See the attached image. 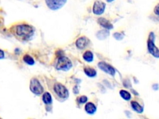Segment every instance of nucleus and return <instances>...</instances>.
<instances>
[{
  "label": "nucleus",
  "instance_id": "f257e3e1",
  "mask_svg": "<svg viewBox=\"0 0 159 119\" xmlns=\"http://www.w3.org/2000/svg\"><path fill=\"white\" fill-rule=\"evenodd\" d=\"M16 33L18 36L27 40L34 35V29L29 24H21L16 26Z\"/></svg>",
  "mask_w": 159,
  "mask_h": 119
},
{
  "label": "nucleus",
  "instance_id": "f03ea898",
  "mask_svg": "<svg viewBox=\"0 0 159 119\" xmlns=\"http://www.w3.org/2000/svg\"><path fill=\"white\" fill-rule=\"evenodd\" d=\"M72 67V63L68 58L61 56L59 58L56 65V69L58 70L68 71Z\"/></svg>",
  "mask_w": 159,
  "mask_h": 119
},
{
  "label": "nucleus",
  "instance_id": "7ed1b4c3",
  "mask_svg": "<svg viewBox=\"0 0 159 119\" xmlns=\"http://www.w3.org/2000/svg\"><path fill=\"white\" fill-rule=\"evenodd\" d=\"M30 89L31 92L37 96L42 94L44 91V88L38 80L33 78L30 82Z\"/></svg>",
  "mask_w": 159,
  "mask_h": 119
},
{
  "label": "nucleus",
  "instance_id": "20e7f679",
  "mask_svg": "<svg viewBox=\"0 0 159 119\" xmlns=\"http://www.w3.org/2000/svg\"><path fill=\"white\" fill-rule=\"evenodd\" d=\"M48 8L53 11H56L63 7L67 0H45Z\"/></svg>",
  "mask_w": 159,
  "mask_h": 119
},
{
  "label": "nucleus",
  "instance_id": "39448f33",
  "mask_svg": "<svg viewBox=\"0 0 159 119\" xmlns=\"http://www.w3.org/2000/svg\"><path fill=\"white\" fill-rule=\"evenodd\" d=\"M53 90L56 94L62 99H67L69 96V93L67 89L62 84L56 83L53 86Z\"/></svg>",
  "mask_w": 159,
  "mask_h": 119
},
{
  "label": "nucleus",
  "instance_id": "423d86ee",
  "mask_svg": "<svg viewBox=\"0 0 159 119\" xmlns=\"http://www.w3.org/2000/svg\"><path fill=\"white\" fill-rule=\"evenodd\" d=\"M106 3L100 0L96 1L93 6V12L94 15L100 16L105 12L106 9Z\"/></svg>",
  "mask_w": 159,
  "mask_h": 119
},
{
  "label": "nucleus",
  "instance_id": "0eeeda50",
  "mask_svg": "<svg viewBox=\"0 0 159 119\" xmlns=\"http://www.w3.org/2000/svg\"><path fill=\"white\" fill-rule=\"evenodd\" d=\"M98 68L104 72L105 73L108 74L112 76H114L116 74V69L115 68L111 65L107 64L106 62L105 61H100L98 64Z\"/></svg>",
  "mask_w": 159,
  "mask_h": 119
},
{
  "label": "nucleus",
  "instance_id": "6e6552de",
  "mask_svg": "<svg viewBox=\"0 0 159 119\" xmlns=\"http://www.w3.org/2000/svg\"><path fill=\"white\" fill-rule=\"evenodd\" d=\"M147 46L149 53L152 55L154 57L159 58V48L155 45V41L148 39Z\"/></svg>",
  "mask_w": 159,
  "mask_h": 119
},
{
  "label": "nucleus",
  "instance_id": "1a4fd4ad",
  "mask_svg": "<svg viewBox=\"0 0 159 119\" xmlns=\"http://www.w3.org/2000/svg\"><path fill=\"white\" fill-rule=\"evenodd\" d=\"M98 23L106 30H111L113 29V25L111 23L109 20L104 18H100L98 19Z\"/></svg>",
  "mask_w": 159,
  "mask_h": 119
},
{
  "label": "nucleus",
  "instance_id": "9d476101",
  "mask_svg": "<svg viewBox=\"0 0 159 119\" xmlns=\"http://www.w3.org/2000/svg\"><path fill=\"white\" fill-rule=\"evenodd\" d=\"M89 42V41L88 39L85 37H81L76 41V46H77L78 49L82 50V49L85 48L88 45Z\"/></svg>",
  "mask_w": 159,
  "mask_h": 119
},
{
  "label": "nucleus",
  "instance_id": "9b49d317",
  "mask_svg": "<svg viewBox=\"0 0 159 119\" xmlns=\"http://www.w3.org/2000/svg\"><path fill=\"white\" fill-rule=\"evenodd\" d=\"M85 110L86 112L89 115L94 114L96 111V107L92 102H88L85 106Z\"/></svg>",
  "mask_w": 159,
  "mask_h": 119
},
{
  "label": "nucleus",
  "instance_id": "f8f14e48",
  "mask_svg": "<svg viewBox=\"0 0 159 119\" xmlns=\"http://www.w3.org/2000/svg\"><path fill=\"white\" fill-rule=\"evenodd\" d=\"M131 107H132L133 109L136 111V112L141 114L144 112V107L141 106V105L136 101H132L131 102Z\"/></svg>",
  "mask_w": 159,
  "mask_h": 119
},
{
  "label": "nucleus",
  "instance_id": "ddd939ff",
  "mask_svg": "<svg viewBox=\"0 0 159 119\" xmlns=\"http://www.w3.org/2000/svg\"><path fill=\"white\" fill-rule=\"evenodd\" d=\"M109 36V31L106 29L100 31L96 34V37L99 40H105Z\"/></svg>",
  "mask_w": 159,
  "mask_h": 119
},
{
  "label": "nucleus",
  "instance_id": "4468645a",
  "mask_svg": "<svg viewBox=\"0 0 159 119\" xmlns=\"http://www.w3.org/2000/svg\"><path fill=\"white\" fill-rule=\"evenodd\" d=\"M84 72L90 78H93L95 77L97 74V72L95 70L94 68H90V67H87L84 69Z\"/></svg>",
  "mask_w": 159,
  "mask_h": 119
},
{
  "label": "nucleus",
  "instance_id": "2eb2a0df",
  "mask_svg": "<svg viewBox=\"0 0 159 119\" xmlns=\"http://www.w3.org/2000/svg\"><path fill=\"white\" fill-rule=\"evenodd\" d=\"M83 58L87 62H92L93 61L94 55L91 51H86L83 55Z\"/></svg>",
  "mask_w": 159,
  "mask_h": 119
},
{
  "label": "nucleus",
  "instance_id": "dca6fc26",
  "mask_svg": "<svg viewBox=\"0 0 159 119\" xmlns=\"http://www.w3.org/2000/svg\"><path fill=\"white\" fill-rule=\"evenodd\" d=\"M119 94L122 99L125 101H129L131 99V94L126 90H121L119 91Z\"/></svg>",
  "mask_w": 159,
  "mask_h": 119
},
{
  "label": "nucleus",
  "instance_id": "f3484780",
  "mask_svg": "<svg viewBox=\"0 0 159 119\" xmlns=\"http://www.w3.org/2000/svg\"><path fill=\"white\" fill-rule=\"evenodd\" d=\"M42 100L45 104L47 105L51 104L52 102V98L51 94L49 93H44L42 96Z\"/></svg>",
  "mask_w": 159,
  "mask_h": 119
},
{
  "label": "nucleus",
  "instance_id": "a211bd4d",
  "mask_svg": "<svg viewBox=\"0 0 159 119\" xmlns=\"http://www.w3.org/2000/svg\"><path fill=\"white\" fill-rule=\"evenodd\" d=\"M23 60L26 64L29 65H33L34 64V60L32 57H31L29 55H26L24 56Z\"/></svg>",
  "mask_w": 159,
  "mask_h": 119
},
{
  "label": "nucleus",
  "instance_id": "6ab92c4d",
  "mask_svg": "<svg viewBox=\"0 0 159 119\" xmlns=\"http://www.w3.org/2000/svg\"><path fill=\"white\" fill-rule=\"evenodd\" d=\"M113 37L117 40H122L124 37V35H123L121 32H117L114 33Z\"/></svg>",
  "mask_w": 159,
  "mask_h": 119
},
{
  "label": "nucleus",
  "instance_id": "aec40b11",
  "mask_svg": "<svg viewBox=\"0 0 159 119\" xmlns=\"http://www.w3.org/2000/svg\"><path fill=\"white\" fill-rule=\"evenodd\" d=\"M78 101L80 104H84V103H86L87 102L88 97L85 96H82L78 98Z\"/></svg>",
  "mask_w": 159,
  "mask_h": 119
},
{
  "label": "nucleus",
  "instance_id": "412c9836",
  "mask_svg": "<svg viewBox=\"0 0 159 119\" xmlns=\"http://www.w3.org/2000/svg\"><path fill=\"white\" fill-rule=\"evenodd\" d=\"M154 12L155 15L159 16V3L157 4L154 8Z\"/></svg>",
  "mask_w": 159,
  "mask_h": 119
},
{
  "label": "nucleus",
  "instance_id": "4be33fe9",
  "mask_svg": "<svg viewBox=\"0 0 159 119\" xmlns=\"http://www.w3.org/2000/svg\"><path fill=\"white\" fill-rule=\"evenodd\" d=\"M4 57V53L3 50H0V59H3Z\"/></svg>",
  "mask_w": 159,
  "mask_h": 119
},
{
  "label": "nucleus",
  "instance_id": "5701e85b",
  "mask_svg": "<svg viewBox=\"0 0 159 119\" xmlns=\"http://www.w3.org/2000/svg\"><path fill=\"white\" fill-rule=\"evenodd\" d=\"M152 88L154 89V90H158L159 88V86L158 84H154L152 86Z\"/></svg>",
  "mask_w": 159,
  "mask_h": 119
},
{
  "label": "nucleus",
  "instance_id": "b1692460",
  "mask_svg": "<svg viewBox=\"0 0 159 119\" xmlns=\"http://www.w3.org/2000/svg\"><path fill=\"white\" fill-rule=\"evenodd\" d=\"M78 92H79V91H78V87L77 86H75L74 88H73V93L75 94H78Z\"/></svg>",
  "mask_w": 159,
  "mask_h": 119
},
{
  "label": "nucleus",
  "instance_id": "393cba45",
  "mask_svg": "<svg viewBox=\"0 0 159 119\" xmlns=\"http://www.w3.org/2000/svg\"><path fill=\"white\" fill-rule=\"evenodd\" d=\"M114 1H115V0H106V1H107L108 3H112V2H113Z\"/></svg>",
  "mask_w": 159,
  "mask_h": 119
},
{
  "label": "nucleus",
  "instance_id": "a878e982",
  "mask_svg": "<svg viewBox=\"0 0 159 119\" xmlns=\"http://www.w3.org/2000/svg\"><path fill=\"white\" fill-rule=\"evenodd\" d=\"M0 119H1V118H0Z\"/></svg>",
  "mask_w": 159,
  "mask_h": 119
}]
</instances>
